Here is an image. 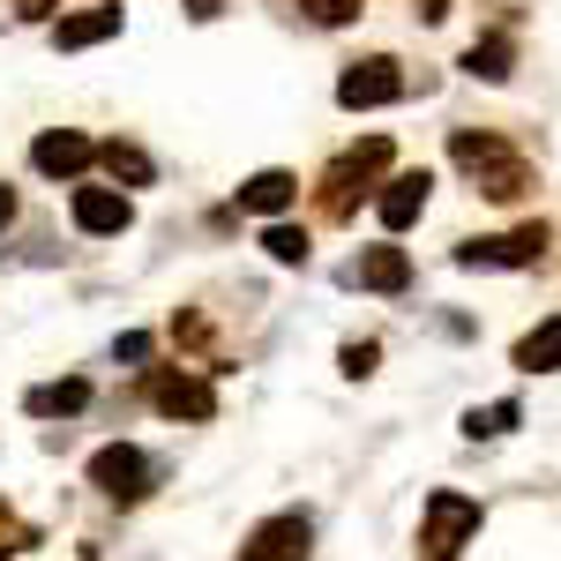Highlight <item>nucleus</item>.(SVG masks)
<instances>
[{"mask_svg":"<svg viewBox=\"0 0 561 561\" xmlns=\"http://www.w3.org/2000/svg\"><path fill=\"white\" fill-rule=\"evenodd\" d=\"M547 248H554V225H539V217H531V225H517V232L465 240V248H457V262H465V270H524V262H539Z\"/></svg>","mask_w":561,"mask_h":561,"instance_id":"5","label":"nucleus"},{"mask_svg":"<svg viewBox=\"0 0 561 561\" xmlns=\"http://www.w3.org/2000/svg\"><path fill=\"white\" fill-rule=\"evenodd\" d=\"M517 367H524V375H554V367H561V314H554V322H539V330L517 345Z\"/></svg>","mask_w":561,"mask_h":561,"instance_id":"18","label":"nucleus"},{"mask_svg":"<svg viewBox=\"0 0 561 561\" xmlns=\"http://www.w3.org/2000/svg\"><path fill=\"white\" fill-rule=\"evenodd\" d=\"M345 285H367V293H404V285H412V255H404V248H367V255L345 270Z\"/></svg>","mask_w":561,"mask_h":561,"instance_id":"13","label":"nucleus"},{"mask_svg":"<svg viewBox=\"0 0 561 561\" xmlns=\"http://www.w3.org/2000/svg\"><path fill=\"white\" fill-rule=\"evenodd\" d=\"M300 203V180L285 173V165H262V173L240 180V210H255V217H285Z\"/></svg>","mask_w":561,"mask_h":561,"instance_id":"12","label":"nucleus"},{"mask_svg":"<svg viewBox=\"0 0 561 561\" xmlns=\"http://www.w3.org/2000/svg\"><path fill=\"white\" fill-rule=\"evenodd\" d=\"M510 68H517V38L510 31H486V38L465 45V76H479V83H510Z\"/></svg>","mask_w":561,"mask_h":561,"instance_id":"16","label":"nucleus"},{"mask_svg":"<svg viewBox=\"0 0 561 561\" xmlns=\"http://www.w3.org/2000/svg\"><path fill=\"white\" fill-rule=\"evenodd\" d=\"M31 165H38L45 180H76V173H90V165H98V142H90V135H76V128H45L38 142H31Z\"/></svg>","mask_w":561,"mask_h":561,"instance_id":"9","label":"nucleus"},{"mask_svg":"<svg viewBox=\"0 0 561 561\" xmlns=\"http://www.w3.org/2000/svg\"><path fill=\"white\" fill-rule=\"evenodd\" d=\"M23 547H38V524H23L8 502H0V561L8 554H23Z\"/></svg>","mask_w":561,"mask_h":561,"instance_id":"21","label":"nucleus"},{"mask_svg":"<svg viewBox=\"0 0 561 561\" xmlns=\"http://www.w3.org/2000/svg\"><path fill=\"white\" fill-rule=\"evenodd\" d=\"M90 486L105 494V502H121V510H135L150 486H158V465L135 449V442H105L98 457H90Z\"/></svg>","mask_w":561,"mask_h":561,"instance_id":"4","label":"nucleus"},{"mask_svg":"<svg viewBox=\"0 0 561 561\" xmlns=\"http://www.w3.org/2000/svg\"><path fill=\"white\" fill-rule=\"evenodd\" d=\"M262 248H270V262H285V270H300V262H307V225H285V217H277V225L262 232Z\"/></svg>","mask_w":561,"mask_h":561,"instance_id":"20","label":"nucleus"},{"mask_svg":"<svg viewBox=\"0 0 561 561\" xmlns=\"http://www.w3.org/2000/svg\"><path fill=\"white\" fill-rule=\"evenodd\" d=\"M404 98V68L389 60V53H375V60H352L345 76H337V105L345 113H367V105H397Z\"/></svg>","mask_w":561,"mask_h":561,"instance_id":"6","label":"nucleus"},{"mask_svg":"<svg viewBox=\"0 0 561 561\" xmlns=\"http://www.w3.org/2000/svg\"><path fill=\"white\" fill-rule=\"evenodd\" d=\"M517 420H524L517 397H502V404H472V412H465V434H472V442H502Z\"/></svg>","mask_w":561,"mask_h":561,"instance_id":"19","label":"nucleus"},{"mask_svg":"<svg viewBox=\"0 0 561 561\" xmlns=\"http://www.w3.org/2000/svg\"><path fill=\"white\" fill-rule=\"evenodd\" d=\"M307 547H314V524L300 510H285V517H262L240 539V561H307Z\"/></svg>","mask_w":561,"mask_h":561,"instance_id":"7","label":"nucleus"},{"mask_svg":"<svg viewBox=\"0 0 561 561\" xmlns=\"http://www.w3.org/2000/svg\"><path fill=\"white\" fill-rule=\"evenodd\" d=\"M83 404H90V382H83V375H60V382H38L31 397H23V412H31V420H76Z\"/></svg>","mask_w":561,"mask_h":561,"instance_id":"15","label":"nucleus"},{"mask_svg":"<svg viewBox=\"0 0 561 561\" xmlns=\"http://www.w3.org/2000/svg\"><path fill=\"white\" fill-rule=\"evenodd\" d=\"M479 539V502L457 486H434L420 510V561H457Z\"/></svg>","mask_w":561,"mask_h":561,"instance_id":"3","label":"nucleus"},{"mask_svg":"<svg viewBox=\"0 0 561 561\" xmlns=\"http://www.w3.org/2000/svg\"><path fill=\"white\" fill-rule=\"evenodd\" d=\"M337 367H345L352 382H367V375L382 367V345H375V337H359V345H345V352H337Z\"/></svg>","mask_w":561,"mask_h":561,"instance_id":"22","label":"nucleus"},{"mask_svg":"<svg viewBox=\"0 0 561 561\" xmlns=\"http://www.w3.org/2000/svg\"><path fill=\"white\" fill-rule=\"evenodd\" d=\"M389 135H367V142H352V150H337L330 165H322V180H314V217L322 225H352L359 217V203L375 195V180L389 173Z\"/></svg>","mask_w":561,"mask_h":561,"instance_id":"1","label":"nucleus"},{"mask_svg":"<svg viewBox=\"0 0 561 561\" xmlns=\"http://www.w3.org/2000/svg\"><path fill=\"white\" fill-rule=\"evenodd\" d=\"M314 23H352V15H367V0H300Z\"/></svg>","mask_w":561,"mask_h":561,"instance_id":"23","label":"nucleus"},{"mask_svg":"<svg viewBox=\"0 0 561 561\" xmlns=\"http://www.w3.org/2000/svg\"><path fill=\"white\" fill-rule=\"evenodd\" d=\"M105 38H121V8H76V15L53 23L60 53H83V45H105Z\"/></svg>","mask_w":561,"mask_h":561,"instance_id":"14","label":"nucleus"},{"mask_svg":"<svg viewBox=\"0 0 561 561\" xmlns=\"http://www.w3.org/2000/svg\"><path fill=\"white\" fill-rule=\"evenodd\" d=\"M76 232H90V240H113V232H128L135 225V203L121 195V187H76Z\"/></svg>","mask_w":561,"mask_h":561,"instance_id":"10","label":"nucleus"},{"mask_svg":"<svg viewBox=\"0 0 561 561\" xmlns=\"http://www.w3.org/2000/svg\"><path fill=\"white\" fill-rule=\"evenodd\" d=\"M113 352H121L128 367H142V359H150V337H142V330H128V337H121V345H113Z\"/></svg>","mask_w":561,"mask_h":561,"instance_id":"24","label":"nucleus"},{"mask_svg":"<svg viewBox=\"0 0 561 561\" xmlns=\"http://www.w3.org/2000/svg\"><path fill=\"white\" fill-rule=\"evenodd\" d=\"M412 15H420V23H442V15H449V0H412Z\"/></svg>","mask_w":561,"mask_h":561,"instance_id":"27","label":"nucleus"},{"mask_svg":"<svg viewBox=\"0 0 561 561\" xmlns=\"http://www.w3.org/2000/svg\"><path fill=\"white\" fill-rule=\"evenodd\" d=\"M150 404L165 420H217V389L203 375H187V367H158L150 375Z\"/></svg>","mask_w":561,"mask_h":561,"instance_id":"8","label":"nucleus"},{"mask_svg":"<svg viewBox=\"0 0 561 561\" xmlns=\"http://www.w3.org/2000/svg\"><path fill=\"white\" fill-rule=\"evenodd\" d=\"M8 217H15V195H8V187H0V232H8Z\"/></svg>","mask_w":561,"mask_h":561,"instance_id":"28","label":"nucleus"},{"mask_svg":"<svg viewBox=\"0 0 561 561\" xmlns=\"http://www.w3.org/2000/svg\"><path fill=\"white\" fill-rule=\"evenodd\" d=\"M98 165L121 180V187H150V180H158L150 150H142V142H121V135H113V142H98Z\"/></svg>","mask_w":561,"mask_h":561,"instance_id":"17","label":"nucleus"},{"mask_svg":"<svg viewBox=\"0 0 561 561\" xmlns=\"http://www.w3.org/2000/svg\"><path fill=\"white\" fill-rule=\"evenodd\" d=\"M180 8H187L195 23H210V15H225V0H180Z\"/></svg>","mask_w":561,"mask_h":561,"instance_id":"26","label":"nucleus"},{"mask_svg":"<svg viewBox=\"0 0 561 561\" xmlns=\"http://www.w3.org/2000/svg\"><path fill=\"white\" fill-rule=\"evenodd\" d=\"M427 195H434V173H427V165H420V173H389L382 195H375V217H382L389 232H404V225H420Z\"/></svg>","mask_w":561,"mask_h":561,"instance_id":"11","label":"nucleus"},{"mask_svg":"<svg viewBox=\"0 0 561 561\" xmlns=\"http://www.w3.org/2000/svg\"><path fill=\"white\" fill-rule=\"evenodd\" d=\"M449 165L472 180L479 195H494V203H517V195H531V165H524V158H517V150H510L494 128H449Z\"/></svg>","mask_w":561,"mask_h":561,"instance_id":"2","label":"nucleus"},{"mask_svg":"<svg viewBox=\"0 0 561 561\" xmlns=\"http://www.w3.org/2000/svg\"><path fill=\"white\" fill-rule=\"evenodd\" d=\"M53 8H60V0H15V15H23V23H45Z\"/></svg>","mask_w":561,"mask_h":561,"instance_id":"25","label":"nucleus"}]
</instances>
